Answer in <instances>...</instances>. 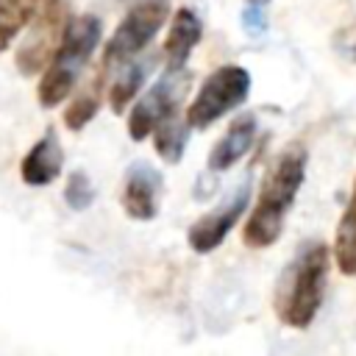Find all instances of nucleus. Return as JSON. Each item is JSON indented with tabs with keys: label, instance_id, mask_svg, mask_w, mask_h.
<instances>
[{
	"label": "nucleus",
	"instance_id": "nucleus-1",
	"mask_svg": "<svg viewBox=\"0 0 356 356\" xmlns=\"http://www.w3.org/2000/svg\"><path fill=\"white\" fill-rule=\"evenodd\" d=\"M306 161H309V156L300 142H292L278 153L273 170L267 172L264 184L259 189L256 206L242 228V239L248 248H270L281 236L284 220L295 203L298 189L303 186Z\"/></svg>",
	"mask_w": 356,
	"mask_h": 356
},
{
	"label": "nucleus",
	"instance_id": "nucleus-2",
	"mask_svg": "<svg viewBox=\"0 0 356 356\" xmlns=\"http://www.w3.org/2000/svg\"><path fill=\"white\" fill-rule=\"evenodd\" d=\"M331 250L325 242H306L286 264L275 286V314L289 328H309L320 312L328 281Z\"/></svg>",
	"mask_w": 356,
	"mask_h": 356
},
{
	"label": "nucleus",
	"instance_id": "nucleus-3",
	"mask_svg": "<svg viewBox=\"0 0 356 356\" xmlns=\"http://www.w3.org/2000/svg\"><path fill=\"white\" fill-rule=\"evenodd\" d=\"M100 33H103V22L97 14H81V17L70 19L58 50L53 53L50 64L42 72V81L36 89L39 106L53 108L61 100H67V95L75 92V83H78L86 61L92 58L95 47L100 44Z\"/></svg>",
	"mask_w": 356,
	"mask_h": 356
},
{
	"label": "nucleus",
	"instance_id": "nucleus-4",
	"mask_svg": "<svg viewBox=\"0 0 356 356\" xmlns=\"http://www.w3.org/2000/svg\"><path fill=\"white\" fill-rule=\"evenodd\" d=\"M250 95V72L239 64H222L206 75L197 95L186 106V122L195 131L214 125L228 111L239 108Z\"/></svg>",
	"mask_w": 356,
	"mask_h": 356
},
{
	"label": "nucleus",
	"instance_id": "nucleus-5",
	"mask_svg": "<svg viewBox=\"0 0 356 356\" xmlns=\"http://www.w3.org/2000/svg\"><path fill=\"white\" fill-rule=\"evenodd\" d=\"M167 14H170V0H139V3H134L128 8V14L120 19L117 31L111 33V39L103 50L106 70H120L134 56H139L153 42V36L161 31Z\"/></svg>",
	"mask_w": 356,
	"mask_h": 356
},
{
	"label": "nucleus",
	"instance_id": "nucleus-6",
	"mask_svg": "<svg viewBox=\"0 0 356 356\" xmlns=\"http://www.w3.org/2000/svg\"><path fill=\"white\" fill-rule=\"evenodd\" d=\"M67 3L56 0L53 6H47L28 28L25 39L17 47V70L22 75H39L44 72V67L50 64L53 53L61 44V36L67 31Z\"/></svg>",
	"mask_w": 356,
	"mask_h": 356
},
{
	"label": "nucleus",
	"instance_id": "nucleus-7",
	"mask_svg": "<svg viewBox=\"0 0 356 356\" xmlns=\"http://www.w3.org/2000/svg\"><path fill=\"white\" fill-rule=\"evenodd\" d=\"M250 200V184L245 181L242 186H236V192L231 197H225L217 209H211L209 214L197 217L192 222V228L186 231V242L195 253H211L222 245V239L231 234V228L239 222V217L245 214Z\"/></svg>",
	"mask_w": 356,
	"mask_h": 356
},
{
	"label": "nucleus",
	"instance_id": "nucleus-8",
	"mask_svg": "<svg viewBox=\"0 0 356 356\" xmlns=\"http://www.w3.org/2000/svg\"><path fill=\"white\" fill-rule=\"evenodd\" d=\"M172 75L175 72H167L164 78H159L147 89V95L139 97V103L131 108V114H128V136L134 142L147 139L156 131V125L167 114H172L178 108V103L184 97V89H186V78L184 81H175Z\"/></svg>",
	"mask_w": 356,
	"mask_h": 356
},
{
	"label": "nucleus",
	"instance_id": "nucleus-9",
	"mask_svg": "<svg viewBox=\"0 0 356 356\" xmlns=\"http://www.w3.org/2000/svg\"><path fill=\"white\" fill-rule=\"evenodd\" d=\"M159 197H161V175L145 161L131 164L125 170L122 195H120L122 211L131 220L147 222V220H153L159 214Z\"/></svg>",
	"mask_w": 356,
	"mask_h": 356
},
{
	"label": "nucleus",
	"instance_id": "nucleus-10",
	"mask_svg": "<svg viewBox=\"0 0 356 356\" xmlns=\"http://www.w3.org/2000/svg\"><path fill=\"white\" fill-rule=\"evenodd\" d=\"M61 167H64L61 142H58L56 131L47 128L31 145V150L22 156V161H19V178L28 186H47V184H53L61 175Z\"/></svg>",
	"mask_w": 356,
	"mask_h": 356
},
{
	"label": "nucleus",
	"instance_id": "nucleus-11",
	"mask_svg": "<svg viewBox=\"0 0 356 356\" xmlns=\"http://www.w3.org/2000/svg\"><path fill=\"white\" fill-rule=\"evenodd\" d=\"M203 36V22L192 8H178L172 22H170V33L164 42V61H167V72H181L192 56V50L197 47Z\"/></svg>",
	"mask_w": 356,
	"mask_h": 356
},
{
	"label": "nucleus",
	"instance_id": "nucleus-12",
	"mask_svg": "<svg viewBox=\"0 0 356 356\" xmlns=\"http://www.w3.org/2000/svg\"><path fill=\"white\" fill-rule=\"evenodd\" d=\"M256 139V117L253 114H239L228 131L217 139V145L209 153V172H225L231 170L253 145Z\"/></svg>",
	"mask_w": 356,
	"mask_h": 356
},
{
	"label": "nucleus",
	"instance_id": "nucleus-13",
	"mask_svg": "<svg viewBox=\"0 0 356 356\" xmlns=\"http://www.w3.org/2000/svg\"><path fill=\"white\" fill-rule=\"evenodd\" d=\"M106 64L100 61V67L89 75V81L72 95L67 111H64V125L70 131H81L89 125V120L97 114L100 108V100H103V89H106Z\"/></svg>",
	"mask_w": 356,
	"mask_h": 356
},
{
	"label": "nucleus",
	"instance_id": "nucleus-14",
	"mask_svg": "<svg viewBox=\"0 0 356 356\" xmlns=\"http://www.w3.org/2000/svg\"><path fill=\"white\" fill-rule=\"evenodd\" d=\"M56 0H0V53Z\"/></svg>",
	"mask_w": 356,
	"mask_h": 356
},
{
	"label": "nucleus",
	"instance_id": "nucleus-15",
	"mask_svg": "<svg viewBox=\"0 0 356 356\" xmlns=\"http://www.w3.org/2000/svg\"><path fill=\"white\" fill-rule=\"evenodd\" d=\"M189 131H192V125L186 122V114L178 117V108H175V111L167 114V117L156 125V131H153V147H156V153H159L167 164H178L181 156H184V150H186Z\"/></svg>",
	"mask_w": 356,
	"mask_h": 356
},
{
	"label": "nucleus",
	"instance_id": "nucleus-16",
	"mask_svg": "<svg viewBox=\"0 0 356 356\" xmlns=\"http://www.w3.org/2000/svg\"><path fill=\"white\" fill-rule=\"evenodd\" d=\"M334 261L345 275H356V184L334 234Z\"/></svg>",
	"mask_w": 356,
	"mask_h": 356
},
{
	"label": "nucleus",
	"instance_id": "nucleus-17",
	"mask_svg": "<svg viewBox=\"0 0 356 356\" xmlns=\"http://www.w3.org/2000/svg\"><path fill=\"white\" fill-rule=\"evenodd\" d=\"M147 72H150V61H134V64L128 61L117 70V78L111 81V89H108V103L114 114H122L128 108V103L142 89Z\"/></svg>",
	"mask_w": 356,
	"mask_h": 356
},
{
	"label": "nucleus",
	"instance_id": "nucleus-18",
	"mask_svg": "<svg viewBox=\"0 0 356 356\" xmlns=\"http://www.w3.org/2000/svg\"><path fill=\"white\" fill-rule=\"evenodd\" d=\"M64 200H67V206L75 209V211H83V209L92 206V200H95V189H92V181L86 178V172L75 170V172L67 178Z\"/></svg>",
	"mask_w": 356,
	"mask_h": 356
},
{
	"label": "nucleus",
	"instance_id": "nucleus-19",
	"mask_svg": "<svg viewBox=\"0 0 356 356\" xmlns=\"http://www.w3.org/2000/svg\"><path fill=\"white\" fill-rule=\"evenodd\" d=\"M242 28L248 36H261L267 31V0H248L245 3Z\"/></svg>",
	"mask_w": 356,
	"mask_h": 356
},
{
	"label": "nucleus",
	"instance_id": "nucleus-20",
	"mask_svg": "<svg viewBox=\"0 0 356 356\" xmlns=\"http://www.w3.org/2000/svg\"><path fill=\"white\" fill-rule=\"evenodd\" d=\"M334 44H337V50H339L345 58L356 61V25H353V28L339 31V33H337V39H334Z\"/></svg>",
	"mask_w": 356,
	"mask_h": 356
}]
</instances>
